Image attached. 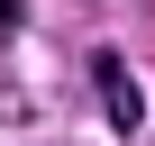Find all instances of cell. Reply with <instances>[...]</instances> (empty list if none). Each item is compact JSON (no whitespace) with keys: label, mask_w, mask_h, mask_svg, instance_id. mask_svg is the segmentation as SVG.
Instances as JSON below:
<instances>
[{"label":"cell","mask_w":155,"mask_h":146,"mask_svg":"<svg viewBox=\"0 0 155 146\" xmlns=\"http://www.w3.org/2000/svg\"><path fill=\"white\" fill-rule=\"evenodd\" d=\"M91 82H101L110 128H119V137H137V128H146V91H137V73H128V55H119V46H101V55H91Z\"/></svg>","instance_id":"cell-1"},{"label":"cell","mask_w":155,"mask_h":146,"mask_svg":"<svg viewBox=\"0 0 155 146\" xmlns=\"http://www.w3.org/2000/svg\"><path fill=\"white\" fill-rule=\"evenodd\" d=\"M0 28H18V0H0Z\"/></svg>","instance_id":"cell-2"}]
</instances>
